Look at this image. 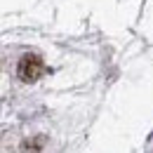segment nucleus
<instances>
[{"label": "nucleus", "mask_w": 153, "mask_h": 153, "mask_svg": "<svg viewBox=\"0 0 153 153\" xmlns=\"http://www.w3.org/2000/svg\"><path fill=\"white\" fill-rule=\"evenodd\" d=\"M45 73V64L38 54H24L17 64V76L24 82H36L38 78H42Z\"/></svg>", "instance_id": "nucleus-1"}]
</instances>
